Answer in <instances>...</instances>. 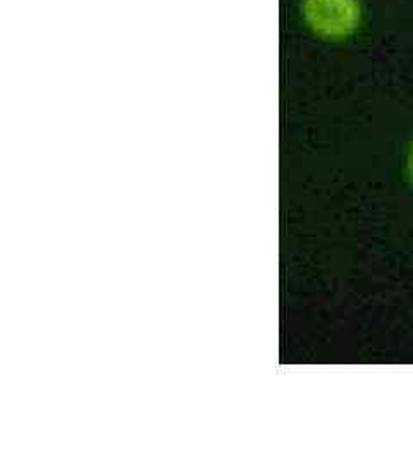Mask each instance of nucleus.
<instances>
[{"instance_id": "2", "label": "nucleus", "mask_w": 413, "mask_h": 464, "mask_svg": "<svg viewBox=\"0 0 413 464\" xmlns=\"http://www.w3.org/2000/svg\"><path fill=\"white\" fill-rule=\"evenodd\" d=\"M408 176H410V179L413 183V145L410 148V153H408Z\"/></svg>"}, {"instance_id": "1", "label": "nucleus", "mask_w": 413, "mask_h": 464, "mask_svg": "<svg viewBox=\"0 0 413 464\" xmlns=\"http://www.w3.org/2000/svg\"><path fill=\"white\" fill-rule=\"evenodd\" d=\"M304 17L313 33L326 38H344L360 21L357 0H305Z\"/></svg>"}]
</instances>
